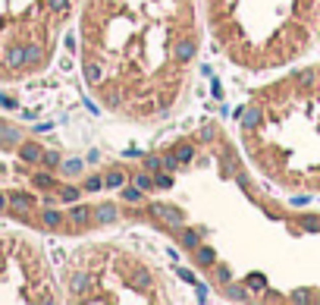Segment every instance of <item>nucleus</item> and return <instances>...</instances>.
<instances>
[{"mask_svg": "<svg viewBox=\"0 0 320 305\" xmlns=\"http://www.w3.org/2000/svg\"><path fill=\"white\" fill-rule=\"evenodd\" d=\"M198 50V0H85L82 73L117 117L169 114L188 92Z\"/></svg>", "mask_w": 320, "mask_h": 305, "instance_id": "obj_1", "label": "nucleus"}, {"mask_svg": "<svg viewBox=\"0 0 320 305\" xmlns=\"http://www.w3.org/2000/svg\"><path fill=\"white\" fill-rule=\"evenodd\" d=\"M248 164L276 189L320 192V63L254 88L239 110Z\"/></svg>", "mask_w": 320, "mask_h": 305, "instance_id": "obj_2", "label": "nucleus"}, {"mask_svg": "<svg viewBox=\"0 0 320 305\" xmlns=\"http://www.w3.org/2000/svg\"><path fill=\"white\" fill-rule=\"evenodd\" d=\"M204 25L239 69H282L317 44L320 0H204Z\"/></svg>", "mask_w": 320, "mask_h": 305, "instance_id": "obj_3", "label": "nucleus"}, {"mask_svg": "<svg viewBox=\"0 0 320 305\" xmlns=\"http://www.w3.org/2000/svg\"><path fill=\"white\" fill-rule=\"evenodd\" d=\"M66 271V293L75 302H166V283L148 258L123 245H91Z\"/></svg>", "mask_w": 320, "mask_h": 305, "instance_id": "obj_4", "label": "nucleus"}, {"mask_svg": "<svg viewBox=\"0 0 320 305\" xmlns=\"http://www.w3.org/2000/svg\"><path fill=\"white\" fill-rule=\"evenodd\" d=\"M19 154H22V160H32V164H35L38 157H41V151H38V145H22V151H19Z\"/></svg>", "mask_w": 320, "mask_h": 305, "instance_id": "obj_5", "label": "nucleus"}, {"mask_svg": "<svg viewBox=\"0 0 320 305\" xmlns=\"http://www.w3.org/2000/svg\"><path fill=\"white\" fill-rule=\"evenodd\" d=\"M7 208V199H4V195H0V211H4Z\"/></svg>", "mask_w": 320, "mask_h": 305, "instance_id": "obj_6", "label": "nucleus"}, {"mask_svg": "<svg viewBox=\"0 0 320 305\" xmlns=\"http://www.w3.org/2000/svg\"><path fill=\"white\" fill-rule=\"evenodd\" d=\"M317 41H320V25H317Z\"/></svg>", "mask_w": 320, "mask_h": 305, "instance_id": "obj_7", "label": "nucleus"}]
</instances>
